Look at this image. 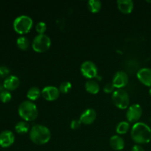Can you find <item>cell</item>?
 <instances>
[{
    "mask_svg": "<svg viewBox=\"0 0 151 151\" xmlns=\"http://www.w3.org/2000/svg\"><path fill=\"white\" fill-rule=\"evenodd\" d=\"M111 100L114 106L119 109H126L129 107L130 97L128 93L123 88L116 89L112 94Z\"/></svg>",
    "mask_w": 151,
    "mask_h": 151,
    "instance_id": "6",
    "label": "cell"
},
{
    "mask_svg": "<svg viewBox=\"0 0 151 151\" xmlns=\"http://www.w3.org/2000/svg\"><path fill=\"white\" fill-rule=\"evenodd\" d=\"M103 91H104V92L107 93V94H111V93L113 94L116 91V88H115L112 83H108L103 87Z\"/></svg>",
    "mask_w": 151,
    "mask_h": 151,
    "instance_id": "26",
    "label": "cell"
},
{
    "mask_svg": "<svg viewBox=\"0 0 151 151\" xmlns=\"http://www.w3.org/2000/svg\"><path fill=\"white\" fill-rule=\"evenodd\" d=\"M88 10L92 13H97L102 8V2L99 0H90L87 3Z\"/></svg>",
    "mask_w": 151,
    "mask_h": 151,
    "instance_id": "20",
    "label": "cell"
},
{
    "mask_svg": "<svg viewBox=\"0 0 151 151\" xmlns=\"http://www.w3.org/2000/svg\"><path fill=\"white\" fill-rule=\"evenodd\" d=\"M81 72L83 76L88 80L95 78L97 76L98 69L95 63L91 60H86L81 66Z\"/></svg>",
    "mask_w": 151,
    "mask_h": 151,
    "instance_id": "7",
    "label": "cell"
},
{
    "mask_svg": "<svg viewBox=\"0 0 151 151\" xmlns=\"http://www.w3.org/2000/svg\"><path fill=\"white\" fill-rule=\"evenodd\" d=\"M58 88L54 86H47L41 90V96L47 101H55L60 96Z\"/></svg>",
    "mask_w": 151,
    "mask_h": 151,
    "instance_id": "10",
    "label": "cell"
},
{
    "mask_svg": "<svg viewBox=\"0 0 151 151\" xmlns=\"http://www.w3.org/2000/svg\"><path fill=\"white\" fill-rule=\"evenodd\" d=\"M19 84H20V81H19V78L17 76H16V75H9L4 81L3 86H4V88L7 91H10L16 90L19 87Z\"/></svg>",
    "mask_w": 151,
    "mask_h": 151,
    "instance_id": "14",
    "label": "cell"
},
{
    "mask_svg": "<svg viewBox=\"0 0 151 151\" xmlns=\"http://www.w3.org/2000/svg\"><path fill=\"white\" fill-rule=\"evenodd\" d=\"M72 83L69 81H64V82H62L61 83L59 86V91L60 93H63V94H67L70 91V90L72 89Z\"/></svg>",
    "mask_w": 151,
    "mask_h": 151,
    "instance_id": "23",
    "label": "cell"
},
{
    "mask_svg": "<svg viewBox=\"0 0 151 151\" xmlns=\"http://www.w3.org/2000/svg\"><path fill=\"white\" fill-rule=\"evenodd\" d=\"M109 145L113 150L119 151L125 147V140L121 136L114 135L109 139Z\"/></svg>",
    "mask_w": 151,
    "mask_h": 151,
    "instance_id": "15",
    "label": "cell"
},
{
    "mask_svg": "<svg viewBox=\"0 0 151 151\" xmlns=\"http://www.w3.org/2000/svg\"><path fill=\"white\" fill-rule=\"evenodd\" d=\"M149 94H150V96L151 97V87L150 88V89H149Z\"/></svg>",
    "mask_w": 151,
    "mask_h": 151,
    "instance_id": "30",
    "label": "cell"
},
{
    "mask_svg": "<svg viewBox=\"0 0 151 151\" xmlns=\"http://www.w3.org/2000/svg\"><path fill=\"white\" fill-rule=\"evenodd\" d=\"M18 113L20 117L26 122L35 120L38 115V110L36 105L30 100H25L21 103L18 108Z\"/></svg>",
    "mask_w": 151,
    "mask_h": 151,
    "instance_id": "3",
    "label": "cell"
},
{
    "mask_svg": "<svg viewBox=\"0 0 151 151\" xmlns=\"http://www.w3.org/2000/svg\"><path fill=\"white\" fill-rule=\"evenodd\" d=\"M29 40L26 36H19L16 40V45L22 50H27L29 47Z\"/></svg>",
    "mask_w": 151,
    "mask_h": 151,
    "instance_id": "22",
    "label": "cell"
},
{
    "mask_svg": "<svg viewBox=\"0 0 151 151\" xmlns=\"http://www.w3.org/2000/svg\"><path fill=\"white\" fill-rule=\"evenodd\" d=\"M51 39L46 34H38L33 38L32 48L35 52L43 53L47 52L51 47Z\"/></svg>",
    "mask_w": 151,
    "mask_h": 151,
    "instance_id": "5",
    "label": "cell"
},
{
    "mask_svg": "<svg viewBox=\"0 0 151 151\" xmlns=\"http://www.w3.org/2000/svg\"><path fill=\"white\" fill-rule=\"evenodd\" d=\"M10 74V69L6 66H0V77L1 78H7Z\"/></svg>",
    "mask_w": 151,
    "mask_h": 151,
    "instance_id": "27",
    "label": "cell"
},
{
    "mask_svg": "<svg viewBox=\"0 0 151 151\" xmlns=\"http://www.w3.org/2000/svg\"><path fill=\"white\" fill-rule=\"evenodd\" d=\"M131 151H145V150L140 145H135L133 146Z\"/></svg>",
    "mask_w": 151,
    "mask_h": 151,
    "instance_id": "29",
    "label": "cell"
},
{
    "mask_svg": "<svg viewBox=\"0 0 151 151\" xmlns=\"http://www.w3.org/2000/svg\"><path fill=\"white\" fill-rule=\"evenodd\" d=\"M129 81L128 74L124 71H118L114 75L112 78V83L117 89H121L126 86Z\"/></svg>",
    "mask_w": 151,
    "mask_h": 151,
    "instance_id": "9",
    "label": "cell"
},
{
    "mask_svg": "<svg viewBox=\"0 0 151 151\" xmlns=\"http://www.w3.org/2000/svg\"><path fill=\"white\" fill-rule=\"evenodd\" d=\"M147 2H150L151 3V1H147Z\"/></svg>",
    "mask_w": 151,
    "mask_h": 151,
    "instance_id": "31",
    "label": "cell"
},
{
    "mask_svg": "<svg viewBox=\"0 0 151 151\" xmlns=\"http://www.w3.org/2000/svg\"><path fill=\"white\" fill-rule=\"evenodd\" d=\"M142 115V109L139 104H133L127 109L126 118L128 122H138Z\"/></svg>",
    "mask_w": 151,
    "mask_h": 151,
    "instance_id": "8",
    "label": "cell"
},
{
    "mask_svg": "<svg viewBox=\"0 0 151 151\" xmlns=\"http://www.w3.org/2000/svg\"><path fill=\"white\" fill-rule=\"evenodd\" d=\"M137 78L145 86L151 87V69L150 68H142L137 72Z\"/></svg>",
    "mask_w": 151,
    "mask_h": 151,
    "instance_id": "13",
    "label": "cell"
},
{
    "mask_svg": "<svg viewBox=\"0 0 151 151\" xmlns=\"http://www.w3.org/2000/svg\"><path fill=\"white\" fill-rule=\"evenodd\" d=\"M97 118V112L94 109H87L80 116V120L82 124L86 125H91L95 121Z\"/></svg>",
    "mask_w": 151,
    "mask_h": 151,
    "instance_id": "12",
    "label": "cell"
},
{
    "mask_svg": "<svg viewBox=\"0 0 151 151\" xmlns=\"http://www.w3.org/2000/svg\"><path fill=\"white\" fill-rule=\"evenodd\" d=\"M130 129V124L128 121H121L116 127V132L119 135L127 134Z\"/></svg>",
    "mask_w": 151,
    "mask_h": 151,
    "instance_id": "21",
    "label": "cell"
},
{
    "mask_svg": "<svg viewBox=\"0 0 151 151\" xmlns=\"http://www.w3.org/2000/svg\"><path fill=\"white\" fill-rule=\"evenodd\" d=\"M116 4L119 11L124 14L131 13L134 7V1L131 0H119L116 1Z\"/></svg>",
    "mask_w": 151,
    "mask_h": 151,
    "instance_id": "16",
    "label": "cell"
},
{
    "mask_svg": "<svg viewBox=\"0 0 151 151\" xmlns=\"http://www.w3.org/2000/svg\"><path fill=\"white\" fill-rule=\"evenodd\" d=\"M13 26L14 30L18 34L24 35L31 30L33 26V21L27 15H21L14 19Z\"/></svg>",
    "mask_w": 151,
    "mask_h": 151,
    "instance_id": "4",
    "label": "cell"
},
{
    "mask_svg": "<svg viewBox=\"0 0 151 151\" xmlns=\"http://www.w3.org/2000/svg\"><path fill=\"white\" fill-rule=\"evenodd\" d=\"M52 134L47 126L43 125H34L29 132V139L34 144L43 145L50 142Z\"/></svg>",
    "mask_w": 151,
    "mask_h": 151,
    "instance_id": "2",
    "label": "cell"
},
{
    "mask_svg": "<svg viewBox=\"0 0 151 151\" xmlns=\"http://www.w3.org/2000/svg\"><path fill=\"white\" fill-rule=\"evenodd\" d=\"M81 125H82V122L80 119H73L70 123V128L72 130H76L79 128Z\"/></svg>",
    "mask_w": 151,
    "mask_h": 151,
    "instance_id": "28",
    "label": "cell"
},
{
    "mask_svg": "<svg viewBox=\"0 0 151 151\" xmlns=\"http://www.w3.org/2000/svg\"><path fill=\"white\" fill-rule=\"evenodd\" d=\"M47 26L45 22H39L35 25V30L38 34H45V32L47 31Z\"/></svg>",
    "mask_w": 151,
    "mask_h": 151,
    "instance_id": "25",
    "label": "cell"
},
{
    "mask_svg": "<svg viewBox=\"0 0 151 151\" xmlns=\"http://www.w3.org/2000/svg\"><path fill=\"white\" fill-rule=\"evenodd\" d=\"M12 99V95L11 93L9 91H7V90H4V91H2L1 93H0V100H1L2 103H8V102L10 101V100Z\"/></svg>",
    "mask_w": 151,
    "mask_h": 151,
    "instance_id": "24",
    "label": "cell"
},
{
    "mask_svg": "<svg viewBox=\"0 0 151 151\" xmlns=\"http://www.w3.org/2000/svg\"><path fill=\"white\" fill-rule=\"evenodd\" d=\"M85 89L91 94H97L100 91V85L95 80H88L85 83Z\"/></svg>",
    "mask_w": 151,
    "mask_h": 151,
    "instance_id": "17",
    "label": "cell"
},
{
    "mask_svg": "<svg viewBox=\"0 0 151 151\" xmlns=\"http://www.w3.org/2000/svg\"><path fill=\"white\" fill-rule=\"evenodd\" d=\"M15 142V136L12 131L5 130L0 133V146L3 148L10 147Z\"/></svg>",
    "mask_w": 151,
    "mask_h": 151,
    "instance_id": "11",
    "label": "cell"
},
{
    "mask_svg": "<svg viewBox=\"0 0 151 151\" xmlns=\"http://www.w3.org/2000/svg\"><path fill=\"white\" fill-rule=\"evenodd\" d=\"M41 95V91L39 88L36 86L31 87L27 92V97L28 100L33 102L38 100Z\"/></svg>",
    "mask_w": 151,
    "mask_h": 151,
    "instance_id": "18",
    "label": "cell"
},
{
    "mask_svg": "<svg viewBox=\"0 0 151 151\" xmlns=\"http://www.w3.org/2000/svg\"><path fill=\"white\" fill-rule=\"evenodd\" d=\"M15 131L19 134H25L30 131L29 125L26 121H20L18 122L15 125Z\"/></svg>",
    "mask_w": 151,
    "mask_h": 151,
    "instance_id": "19",
    "label": "cell"
},
{
    "mask_svg": "<svg viewBox=\"0 0 151 151\" xmlns=\"http://www.w3.org/2000/svg\"><path fill=\"white\" fill-rule=\"evenodd\" d=\"M131 137L137 145L147 144L151 141V128L145 122H136L131 128Z\"/></svg>",
    "mask_w": 151,
    "mask_h": 151,
    "instance_id": "1",
    "label": "cell"
}]
</instances>
